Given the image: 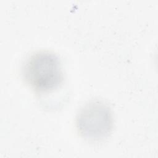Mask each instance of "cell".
<instances>
[{
  "label": "cell",
  "instance_id": "cell-1",
  "mask_svg": "<svg viewBox=\"0 0 158 158\" xmlns=\"http://www.w3.org/2000/svg\"><path fill=\"white\" fill-rule=\"evenodd\" d=\"M25 83L37 93H50L60 86L64 73L59 56L49 51H39L31 54L22 68Z\"/></svg>",
  "mask_w": 158,
  "mask_h": 158
},
{
  "label": "cell",
  "instance_id": "cell-2",
  "mask_svg": "<svg viewBox=\"0 0 158 158\" xmlns=\"http://www.w3.org/2000/svg\"><path fill=\"white\" fill-rule=\"evenodd\" d=\"M78 133L90 142L104 140L113 128V118L110 107L102 101L92 100L83 105L76 116Z\"/></svg>",
  "mask_w": 158,
  "mask_h": 158
}]
</instances>
